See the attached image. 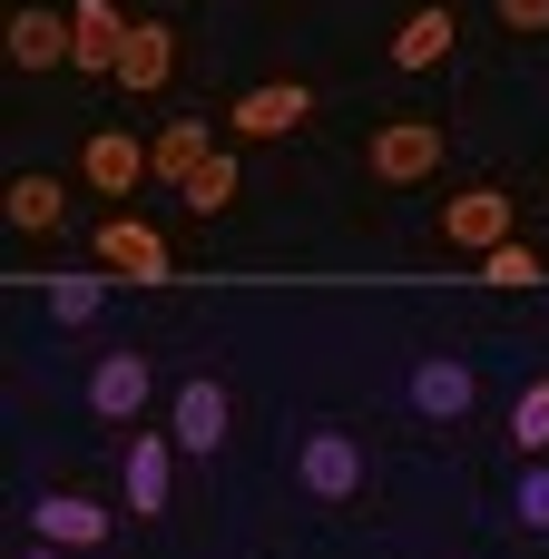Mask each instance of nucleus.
<instances>
[{
	"label": "nucleus",
	"mask_w": 549,
	"mask_h": 559,
	"mask_svg": "<svg viewBox=\"0 0 549 559\" xmlns=\"http://www.w3.org/2000/svg\"><path fill=\"white\" fill-rule=\"evenodd\" d=\"M128 29H138V20H118V0H69V69H88V79H118V59H128Z\"/></svg>",
	"instance_id": "6e6552de"
},
{
	"label": "nucleus",
	"mask_w": 549,
	"mask_h": 559,
	"mask_svg": "<svg viewBox=\"0 0 549 559\" xmlns=\"http://www.w3.org/2000/svg\"><path fill=\"white\" fill-rule=\"evenodd\" d=\"M20 559H59V550H49V540H39V550H20Z\"/></svg>",
	"instance_id": "b1692460"
},
{
	"label": "nucleus",
	"mask_w": 549,
	"mask_h": 559,
	"mask_svg": "<svg viewBox=\"0 0 549 559\" xmlns=\"http://www.w3.org/2000/svg\"><path fill=\"white\" fill-rule=\"evenodd\" d=\"M491 20H501L511 39H540V29H549V0H491Z\"/></svg>",
	"instance_id": "4be33fe9"
},
{
	"label": "nucleus",
	"mask_w": 549,
	"mask_h": 559,
	"mask_svg": "<svg viewBox=\"0 0 549 559\" xmlns=\"http://www.w3.org/2000/svg\"><path fill=\"white\" fill-rule=\"evenodd\" d=\"M236 197H246V167H236V147H216V157H206V167L177 187V206H187V216H226Z\"/></svg>",
	"instance_id": "f3484780"
},
{
	"label": "nucleus",
	"mask_w": 549,
	"mask_h": 559,
	"mask_svg": "<svg viewBox=\"0 0 549 559\" xmlns=\"http://www.w3.org/2000/svg\"><path fill=\"white\" fill-rule=\"evenodd\" d=\"M98 305H108L98 275H59V285H49V324H98Z\"/></svg>",
	"instance_id": "aec40b11"
},
{
	"label": "nucleus",
	"mask_w": 549,
	"mask_h": 559,
	"mask_svg": "<svg viewBox=\"0 0 549 559\" xmlns=\"http://www.w3.org/2000/svg\"><path fill=\"white\" fill-rule=\"evenodd\" d=\"M314 118V79H255L246 98H226V138H285Z\"/></svg>",
	"instance_id": "7ed1b4c3"
},
{
	"label": "nucleus",
	"mask_w": 549,
	"mask_h": 559,
	"mask_svg": "<svg viewBox=\"0 0 549 559\" xmlns=\"http://www.w3.org/2000/svg\"><path fill=\"white\" fill-rule=\"evenodd\" d=\"M295 481H305L314 501H354V491H363V442H354V432H334V423H324V432H305Z\"/></svg>",
	"instance_id": "0eeeda50"
},
{
	"label": "nucleus",
	"mask_w": 549,
	"mask_h": 559,
	"mask_svg": "<svg viewBox=\"0 0 549 559\" xmlns=\"http://www.w3.org/2000/svg\"><path fill=\"white\" fill-rule=\"evenodd\" d=\"M167 452H177V432H138V423H128V511H138V521L167 511V481H177Z\"/></svg>",
	"instance_id": "ddd939ff"
},
{
	"label": "nucleus",
	"mask_w": 549,
	"mask_h": 559,
	"mask_svg": "<svg viewBox=\"0 0 549 559\" xmlns=\"http://www.w3.org/2000/svg\"><path fill=\"white\" fill-rule=\"evenodd\" d=\"M167 79H177V29H167V20H138V29H128V59H118V88H128V98H157Z\"/></svg>",
	"instance_id": "4468645a"
},
{
	"label": "nucleus",
	"mask_w": 549,
	"mask_h": 559,
	"mask_svg": "<svg viewBox=\"0 0 549 559\" xmlns=\"http://www.w3.org/2000/svg\"><path fill=\"white\" fill-rule=\"evenodd\" d=\"M167 432H177V452H226V432H236V403H226V383L216 373H187L177 383V403H167Z\"/></svg>",
	"instance_id": "39448f33"
},
{
	"label": "nucleus",
	"mask_w": 549,
	"mask_h": 559,
	"mask_svg": "<svg viewBox=\"0 0 549 559\" xmlns=\"http://www.w3.org/2000/svg\"><path fill=\"white\" fill-rule=\"evenodd\" d=\"M413 413L462 423V413H472V364H413Z\"/></svg>",
	"instance_id": "a211bd4d"
},
{
	"label": "nucleus",
	"mask_w": 549,
	"mask_h": 559,
	"mask_svg": "<svg viewBox=\"0 0 549 559\" xmlns=\"http://www.w3.org/2000/svg\"><path fill=\"white\" fill-rule=\"evenodd\" d=\"M442 255H491V246H511L521 236V197L511 187H462V197H442Z\"/></svg>",
	"instance_id": "f03ea898"
},
{
	"label": "nucleus",
	"mask_w": 549,
	"mask_h": 559,
	"mask_svg": "<svg viewBox=\"0 0 549 559\" xmlns=\"http://www.w3.org/2000/svg\"><path fill=\"white\" fill-rule=\"evenodd\" d=\"M521 531H549V462L521 472Z\"/></svg>",
	"instance_id": "5701e85b"
},
{
	"label": "nucleus",
	"mask_w": 549,
	"mask_h": 559,
	"mask_svg": "<svg viewBox=\"0 0 549 559\" xmlns=\"http://www.w3.org/2000/svg\"><path fill=\"white\" fill-rule=\"evenodd\" d=\"M511 442H521L530 462H540V452H549V373H540V383H530V393H521V403H511Z\"/></svg>",
	"instance_id": "412c9836"
},
{
	"label": "nucleus",
	"mask_w": 549,
	"mask_h": 559,
	"mask_svg": "<svg viewBox=\"0 0 549 559\" xmlns=\"http://www.w3.org/2000/svg\"><path fill=\"white\" fill-rule=\"evenodd\" d=\"M0 49H10V69H69V10L20 0V10L0 20Z\"/></svg>",
	"instance_id": "9d476101"
},
{
	"label": "nucleus",
	"mask_w": 549,
	"mask_h": 559,
	"mask_svg": "<svg viewBox=\"0 0 549 559\" xmlns=\"http://www.w3.org/2000/svg\"><path fill=\"white\" fill-rule=\"evenodd\" d=\"M79 177H88L108 206H128L157 167H147V138H128V128H88V138H79Z\"/></svg>",
	"instance_id": "20e7f679"
},
{
	"label": "nucleus",
	"mask_w": 549,
	"mask_h": 559,
	"mask_svg": "<svg viewBox=\"0 0 549 559\" xmlns=\"http://www.w3.org/2000/svg\"><path fill=\"white\" fill-rule=\"evenodd\" d=\"M442 147H452V128L422 118V108H403V118H383V128L363 138V177H373V187H422V177L442 167Z\"/></svg>",
	"instance_id": "f257e3e1"
},
{
	"label": "nucleus",
	"mask_w": 549,
	"mask_h": 559,
	"mask_svg": "<svg viewBox=\"0 0 549 559\" xmlns=\"http://www.w3.org/2000/svg\"><path fill=\"white\" fill-rule=\"evenodd\" d=\"M59 206H69V187H59L49 167H20V177L0 187V216H10V236H49V226H59Z\"/></svg>",
	"instance_id": "2eb2a0df"
},
{
	"label": "nucleus",
	"mask_w": 549,
	"mask_h": 559,
	"mask_svg": "<svg viewBox=\"0 0 549 559\" xmlns=\"http://www.w3.org/2000/svg\"><path fill=\"white\" fill-rule=\"evenodd\" d=\"M452 49H462V20H452V0H422V10L393 29V69H413V79H422V69H442Z\"/></svg>",
	"instance_id": "f8f14e48"
},
{
	"label": "nucleus",
	"mask_w": 549,
	"mask_h": 559,
	"mask_svg": "<svg viewBox=\"0 0 549 559\" xmlns=\"http://www.w3.org/2000/svg\"><path fill=\"white\" fill-rule=\"evenodd\" d=\"M108 531H118V521H108L88 491H39V501H29V540H49V550H98Z\"/></svg>",
	"instance_id": "1a4fd4ad"
},
{
	"label": "nucleus",
	"mask_w": 549,
	"mask_h": 559,
	"mask_svg": "<svg viewBox=\"0 0 549 559\" xmlns=\"http://www.w3.org/2000/svg\"><path fill=\"white\" fill-rule=\"evenodd\" d=\"M147 403H157V364L147 354H98L88 364V413L98 423H138Z\"/></svg>",
	"instance_id": "423d86ee"
},
{
	"label": "nucleus",
	"mask_w": 549,
	"mask_h": 559,
	"mask_svg": "<svg viewBox=\"0 0 549 559\" xmlns=\"http://www.w3.org/2000/svg\"><path fill=\"white\" fill-rule=\"evenodd\" d=\"M98 265L128 275V285H167V236H157L147 216H108V226H98Z\"/></svg>",
	"instance_id": "9b49d317"
},
{
	"label": "nucleus",
	"mask_w": 549,
	"mask_h": 559,
	"mask_svg": "<svg viewBox=\"0 0 549 559\" xmlns=\"http://www.w3.org/2000/svg\"><path fill=\"white\" fill-rule=\"evenodd\" d=\"M481 285H501V295H521V285H540V246H530V236H511V246H491V255H481Z\"/></svg>",
	"instance_id": "6ab92c4d"
},
{
	"label": "nucleus",
	"mask_w": 549,
	"mask_h": 559,
	"mask_svg": "<svg viewBox=\"0 0 549 559\" xmlns=\"http://www.w3.org/2000/svg\"><path fill=\"white\" fill-rule=\"evenodd\" d=\"M206 157H216V138H206V118H167V128L147 138V167H157L167 187H187V177H196Z\"/></svg>",
	"instance_id": "dca6fc26"
}]
</instances>
